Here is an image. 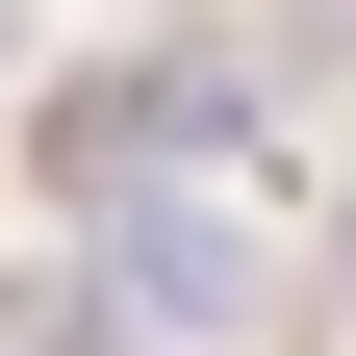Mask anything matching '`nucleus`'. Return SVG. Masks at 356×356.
<instances>
[{
  "label": "nucleus",
  "mask_w": 356,
  "mask_h": 356,
  "mask_svg": "<svg viewBox=\"0 0 356 356\" xmlns=\"http://www.w3.org/2000/svg\"><path fill=\"white\" fill-rule=\"evenodd\" d=\"M254 254H280V204H229V178H127V204H102V280L153 305L178 356H204V331L254 305Z\"/></svg>",
  "instance_id": "f257e3e1"
},
{
  "label": "nucleus",
  "mask_w": 356,
  "mask_h": 356,
  "mask_svg": "<svg viewBox=\"0 0 356 356\" xmlns=\"http://www.w3.org/2000/svg\"><path fill=\"white\" fill-rule=\"evenodd\" d=\"M127 331H153L127 280H0V356H127Z\"/></svg>",
  "instance_id": "f03ea898"
},
{
  "label": "nucleus",
  "mask_w": 356,
  "mask_h": 356,
  "mask_svg": "<svg viewBox=\"0 0 356 356\" xmlns=\"http://www.w3.org/2000/svg\"><path fill=\"white\" fill-rule=\"evenodd\" d=\"M331 305H356V204H331Z\"/></svg>",
  "instance_id": "7ed1b4c3"
},
{
  "label": "nucleus",
  "mask_w": 356,
  "mask_h": 356,
  "mask_svg": "<svg viewBox=\"0 0 356 356\" xmlns=\"http://www.w3.org/2000/svg\"><path fill=\"white\" fill-rule=\"evenodd\" d=\"M0 51H26V0H0Z\"/></svg>",
  "instance_id": "20e7f679"
}]
</instances>
